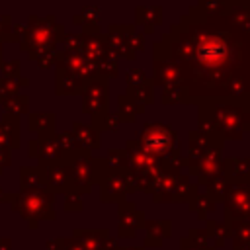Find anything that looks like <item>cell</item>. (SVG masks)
<instances>
[{
	"instance_id": "1",
	"label": "cell",
	"mask_w": 250,
	"mask_h": 250,
	"mask_svg": "<svg viewBox=\"0 0 250 250\" xmlns=\"http://www.w3.org/2000/svg\"><path fill=\"white\" fill-rule=\"evenodd\" d=\"M182 39H189L188 41V49H186V61L189 70H201V66H213L219 70H225L227 64L234 62V59L229 55L230 51V39H234L232 33H229L227 29H213V27H205L203 31H195L191 27L189 37L184 35Z\"/></svg>"
}]
</instances>
